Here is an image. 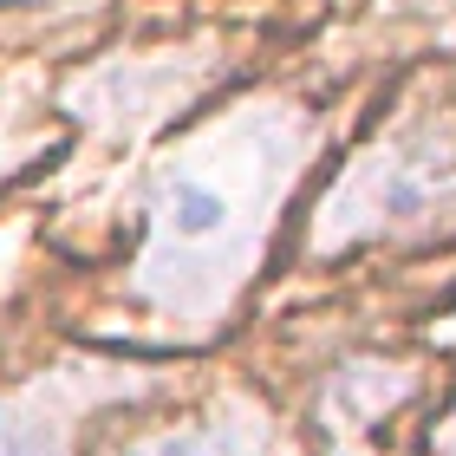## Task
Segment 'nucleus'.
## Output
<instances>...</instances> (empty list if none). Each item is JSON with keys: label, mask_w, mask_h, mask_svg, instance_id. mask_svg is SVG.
Returning a JSON list of instances; mask_svg holds the SVG:
<instances>
[{"label": "nucleus", "mask_w": 456, "mask_h": 456, "mask_svg": "<svg viewBox=\"0 0 456 456\" xmlns=\"http://www.w3.org/2000/svg\"><path fill=\"white\" fill-rule=\"evenodd\" d=\"M450 456H456V430H450Z\"/></svg>", "instance_id": "20e7f679"}, {"label": "nucleus", "mask_w": 456, "mask_h": 456, "mask_svg": "<svg viewBox=\"0 0 456 456\" xmlns=\"http://www.w3.org/2000/svg\"><path fill=\"white\" fill-rule=\"evenodd\" d=\"M124 456H255V437H248L241 424H216V430H183V437L137 444Z\"/></svg>", "instance_id": "f03ea898"}, {"label": "nucleus", "mask_w": 456, "mask_h": 456, "mask_svg": "<svg viewBox=\"0 0 456 456\" xmlns=\"http://www.w3.org/2000/svg\"><path fill=\"white\" fill-rule=\"evenodd\" d=\"M72 418H78V398L59 379L13 391V398H0V456H66Z\"/></svg>", "instance_id": "f257e3e1"}, {"label": "nucleus", "mask_w": 456, "mask_h": 456, "mask_svg": "<svg viewBox=\"0 0 456 456\" xmlns=\"http://www.w3.org/2000/svg\"><path fill=\"white\" fill-rule=\"evenodd\" d=\"M20 7H59V0H20Z\"/></svg>", "instance_id": "7ed1b4c3"}]
</instances>
